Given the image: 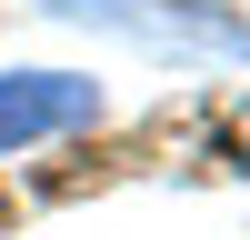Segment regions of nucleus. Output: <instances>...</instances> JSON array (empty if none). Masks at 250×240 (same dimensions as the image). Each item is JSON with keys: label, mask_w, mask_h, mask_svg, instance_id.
I'll return each instance as SVG.
<instances>
[{"label": "nucleus", "mask_w": 250, "mask_h": 240, "mask_svg": "<svg viewBox=\"0 0 250 240\" xmlns=\"http://www.w3.org/2000/svg\"><path fill=\"white\" fill-rule=\"evenodd\" d=\"M90 110H100L90 80H70V70H20V80H0V150H30V140H50V130H80Z\"/></svg>", "instance_id": "f257e3e1"}, {"label": "nucleus", "mask_w": 250, "mask_h": 240, "mask_svg": "<svg viewBox=\"0 0 250 240\" xmlns=\"http://www.w3.org/2000/svg\"><path fill=\"white\" fill-rule=\"evenodd\" d=\"M60 10H90L110 30H140V40H190V50L250 60V20H220V10H180V0H60Z\"/></svg>", "instance_id": "f03ea898"}]
</instances>
